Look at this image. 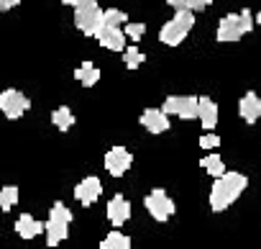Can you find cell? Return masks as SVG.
Masks as SVG:
<instances>
[{"label":"cell","mask_w":261,"mask_h":249,"mask_svg":"<svg viewBox=\"0 0 261 249\" xmlns=\"http://www.w3.org/2000/svg\"><path fill=\"white\" fill-rule=\"evenodd\" d=\"M69 223H72V211L62 200L54 203L49 211V221H46V244L57 246L59 241H64L69 236Z\"/></svg>","instance_id":"5"},{"label":"cell","mask_w":261,"mask_h":249,"mask_svg":"<svg viewBox=\"0 0 261 249\" xmlns=\"http://www.w3.org/2000/svg\"><path fill=\"white\" fill-rule=\"evenodd\" d=\"M248 177L241 172H225L220 177H215L213 188H210V208L213 211H225L228 206H233L238 200V195L246 190Z\"/></svg>","instance_id":"1"},{"label":"cell","mask_w":261,"mask_h":249,"mask_svg":"<svg viewBox=\"0 0 261 249\" xmlns=\"http://www.w3.org/2000/svg\"><path fill=\"white\" fill-rule=\"evenodd\" d=\"M102 18L105 11H100L97 0H82V3L74 6V26L85 36H97V31L102 29Z\"/></svg>","instance_id":"4"},{"label":"cell","mask_w":261,"mask_h":249,"mask_svg":"<svg viewBox=\"0 0 261 249\" xmlns=\"http://www.w3.org/2000/svg\"><path fill=\"white\" fill-rule=\"evenodd\" d=\"M164 110L169 116H179L185 121L197 118L200 116V98H195V95H169L164 100Z\"/></svg>","instance_id":"7"},{"label":"cell","mask_w":261,"mask_h":249,"mask_svg":"<svg viewBox=\"0 0 261 249\" xmlns=\"http://www.w3.org/2000/svg\"><path fill=\"white\" fill-rule=\"evenodd\" d=\"M200 123H202V129H207V131H213L215 126H218V103L213 100V98H207V95H202L200 98Z\"/></svg>","instance_id":"16"},{"label":"cell","mask_w":261,"mask_h":249,"mask_svg":"<svg viewBox=\"0 0 261 249\" xmlns=\"http://www.w3.org/2000/svg\"><path fill=\"white\" fill-rule=\"evenodd\" d=\"M256 21H258V24H261V11H258V16H256Z\"/></svg>","instance_id":"29"},{"label":"cell","mask_w":261,"mask_h":249,"mask_svg":"<svg viewBox=\"0 0 261 249\" xmlns=\"http://www.w3.org/2000/svg\"><path fill=\"white\" fill-rule=\"evenodd\" d=\"M64 6H77V3H82V0H62Z\"/></svg>","instance_id":"28"},{"label":"cell","mask_w":261,"mask_h":249,"mask_svg":"<svg viewBox=\"0 0 261 249\" xmlns=\"http://www.w3.org/2000/svg\"><path fill=\"white\" fill-rule=\"evenodd\" d=\"M213 3V0H167V6H172L174 11H185V8H190V11H202V8H207Z\"/></svg>","instance_id":"23"},{"label":"cell","mask_w":261,"mask_h":249,"mask_svg":"<svg viewBox=\"0 0 261 249\" xmlns=\"http://www.w3.org/2000/svg\"><path fill=\"white\" fill-rule=\"evenodd\" d=\"M141 126L149 131V134H164V131H169V113L162 108H146L144 113H141Z\"/></svg>","instance_id":"10"},{"label":"cell","mask_w":261,"mask_h":249,"mask_svg":"<svg viewBox=\"0 0 261 249\" xmlns=\"http://www.w3.org/2000/svg\"><path fill=\"white\" fill-rule=\"evenodd\" d=\"M144 206H146V211L156 218V221H169L172 216H174V211H177V206H174V200L167 195V190H162V188H154L149 195H146V200H144Z\"/></svg>","instance_id":"6"},{"label":"cell","mask_w":261,"mask_h":249,"mask_svg":"<svg viewBox=\"0 0 261 249\" xmlns=\"http://www.w3.org/2000/svg\"><path fill=\"white\" fill-rule=\"evenodd\" d=\"M130 165H134V154H130L125 147H113L108 154H105V170L113 175V177H123Z\"/></svg>","instance_id":"9"},{"label":"cell","mask_w":261,"mask_h":249,"mask_svg":"<svg viewBox=\"0 0 261 249\" xmlns=\"http://www.w3.org/2000/svg\"><path fill=\"white\" fill-rule=\"evenodd\" d=\"M100 195H102V183H100V177H95V175H90V177H85L82 183L74 185V198H77L82 206H92Z\"/></svg>","instance_id":"11"},{"label":"cell","mask_w":261,"mask_h":249,"mask_svg":"<svg viewBox=\"0 0 261 249\" xmlns=\"http://www.w3.org/2000/svg\"><path fill=\"white\" fill-rule=\"evenodd\" d=\"M125 29L123 26H102L97 31V41L110 52H125Z\"/></svg>","instance_id":"12"},{"label":"cell","mask_w":261,"mask_h":249,"mask_svg":"<svg viewBox=\"0 0 261 249\" xmlns=\"http://www.w3.org/2000/svg\"><path fill=\"white\" fill-rule=\"evenodd\" d=\"M146 62V54L141 52V49H136V47H125V52H123V64L128 67V70H136L139 64H144Z\"/></svg>","instance_id":"21"},{"label":"cell","mask_w":261,"mask_h":249,"mask_svg":"<svg viewBox=\"0 0 261 249\" xmlns=\"http://www.w3.org/2000/svg\"><path fill=\"white\" fill-rule=\"evenodd\" d=\"M123 29H125V34H128L130 41H139V39L146 34V26H144V24H125Z\"/></svg>","instance_id":"25"},{"label":"cell","mask_w":261,"mask_h":249,"mask_svg":"<svg viewBox=\"0 0 261 249\" xmlns=\"http://www.w3.org/2000/svg\"><path fill=\"white\" fill-rule=\"evenodd\" d=\"M41 231H46V223L36 221L31 213H21V218L16 221V234H18L21 239H34V236H39Z\"/></svg>","instance_id":"15"},{"label":"cell","mask_w":261,"mask_h":249,"mask_svg":"<svg viewBox=\"0 0 261 249\" xmlns=\"http://www.w3.org/2000/svg\"><path fill=\"white\" fill-rule=\"evenodd\" d=\"M251 29H253V16H251L248 8H243L241 13H230V16H223V18H220L215 39H218L220 44H225V41H238V39H241L243 34H248Z\"/></svg>","instance_id":"3"},{"label":"cell","mask_w":261,"mask_h":249,"mask_svg":"<svg viewBox=\"0 0 261 249\" xmlns=\"http://www.w3.org/2000/svg\"><path fill=\"white\" fill-rule=\"evenodd\" d=\"M51 123H54L59 131H69V129L74 126V113H72L67 105H62V108H57V110L51 113Z\"/></svg>","instance_id":"18"},{"label":"cell","mask_w":261,"mask_h":249,"mask_svg":"<svg viewBox=\"0 0 261 249\" xmlns=\"http://www.w3.org/2000/svg\"><path fill=\"white\" fill-rule=\"evenodd\" d=\"M200 147L202 149H215V147H220V139L215 134H202L200 137Z\"/></svg>","instance_id":"26"},{"label":"cell","mask_w":261,"mask_h":249,"mask_svg":"<svg viewBox=\"0 0 261 249\" xmlns=\"http://www.w3.org/2000/svg\"><path fill=\"white\" fill-rule=\"evenodd\" d=\"M31 108V100H29V95L26 93H21V90H3L0 93V110H3L11 121H16V118H21L26 110Z\"/></svg>","instance_id":"8"},{"label":"cell","mask_w":261,"mask_h":249,"mask_svg":"<svg viewBox=\"0 0 261 249\" xmlns=\"http://www.w3.org/2000/svg\"><path fill=\"white\" fill-rule=\"evenodd\" d=\"M16 200H18V188L16 185H6L3 190H0V211L3 213H8L16 206Z\"/></svg>","instance_id":"22"},{"label":"cell","mask_w":261,"mask_h":249,"mask_svg":"<svg viewBox=\"0 0 261 249\" xmlns=\"http://www.w3.org/2000/svg\"><path fill=\"white\" fill-rule=\"evenodd\" d=\"M200 165H202V167H205V172H207V175H213V177L225 175V165H223L220 154H207V157H202V162H200Z\"/></svg>","instance_id":"20"},{"label":"cell","mask_w":261,"mask_h":249,"mask_svg":"<svg viewBox=\"0 0 261 249\" xmlns=\"http://www.w3.org/2000/svg\"><path fill=\"white\" fill-rule=\"evenodd\" d=\"M125 24H128V18H125L123 11H118V8H108V11H105L102 26H125Z\"/></svg>","instance_id":"24"},{"label":"cell","mask_w":261,"mask_h":249,"mask_svg":"<svg viewBox=\"0 0 261 249\" xmlns=\"http://www.w3.org/2000/svg\"><path fill=\"white\" fill-rule=\"evenodd\" d=\"M100 249H130V236H125L120 231H110L100 241Z\"/></svg>","instance_id":"19"},{"label":"cell","mask_w":261,"mask_h":249,"mask_svg":"<svg viewBox=\"0 0 261 249\" xmlns=\"http://www.w3.org/2000/svg\"><path fill=\"white\" fill-rule=\"evenodd\" d=\"M192 26H195V11H190V8L177 11L174 18L167 21V24L162 26V31H159V41L167 44V47H179V44L187 39V34L192 31Z\"/></svg>","instance_id":"2"},{"label":"cell","mask_w":261,"mask_h":249,"mask_svg":"<svg viewBox=\"0 0 261 249\" xmlns=\"http://www.w3.org/2000/svg\"><path fill=\"white\" fill-rule=\"evenodd\" d=\"M238 113L246 123H256L261 118V98L256 93H246L238 103Z\"/></svg>","instance_id":"14"},{"label":"cell","mask_w":261,"mask_h":249,"mask_svg":"<svg viewBox=\"0 0 261 249\" xmlns=\"http://www.w3.org/2000/svg\"><path fill=\"white\" fill-rule=\"evenodd\" d=\"M108 218L113 226H123L130 218V200H125L123 195H113L108 203Z\"/></svg>","instance_id":"13"},{"label":"cell","mask_w":261,"mask_h":249,"mask_svg":"<svg viewBox=\"0 0 261 249\" xmlns=\"http://www.w3.org/2000/svg\"><path fill=\"white\" fill-rule=\"evenodd\" d=\"M18 3H21V0H0V11L6 13V11H11L13 6H18Z\"/></svg>","instance_id":"27"},{"label":"cell","mask_w":261,"mask_h":249,"mask_svg":"<svg viewBox=\"0 0 261 249\" xmlns=\"http://www.w3.org/2000/svg\"><path fill=\"white\" fill-rule=\"evenodd\" d=\"M74 80L82 82L85 87H92V85H97V80H100V70H97L92 62H82V64L77 67V72H74Z\"/></svg>","instance_id":"17"}]
</instances>
